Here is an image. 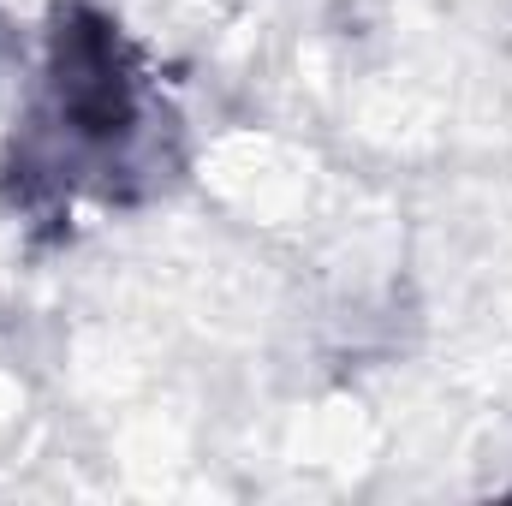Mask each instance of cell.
Masks as SVG:
<instances>
[{
	"mask_svg": "<svg viewBox=\"0 0 512 506\" xmlns=\"http://www.w3.org/2000/svg\"><path fill=\"white\" fill-rule=\"evenodd\" d=\"M149 131V96L131 66L120 30L102 12H60L48 42V102L36 131V161L54 179H84L114 191V179L137 167Z\"/></svg>",
	"mask_w": 512,
	"mask_h": 506,
	"instance_id": "obj_1",
	"label": "cell"
}]
</instances>
